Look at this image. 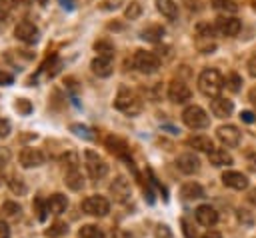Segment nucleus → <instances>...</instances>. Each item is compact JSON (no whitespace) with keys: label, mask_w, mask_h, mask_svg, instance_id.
Wrapping results in <instances>:
<instances>
[{"label":"nucleus","mask_w":256,"mask_h":238,"mask_svg":"<svg viewBox=\"0 0 256 238\" xmlns=\"http://www.w3.org/2000/svg\"><path fill=\"white\" fill-rule=\"evenodd\" d=\"M248 100H250V102H252V104L256 106V86H254V88H252V90L248 92Z\"/></svg>","instance_id":"45"},{"label":"nucleus","mask_w":256,"mask_h":238,"mask_svg":"<svg viewBox=\"0 0 256 238\" xmlns=\"http://www.w3.org/2000/svg\"><path fill=\"white\" fill-rule=\"evenodd\" d=\"M84 158H86V170H88V174H90L92 178H102V176H106L108 164H106L94 150H86V152H84Z\"/></svg>","instance_id":"6"},{"label":"nucleus","mask_w":256,"mask_h":238,"mask_svg":"<svg viewBox=\"0 0 256 238\" xmlns=\"http://www.w3.org/2000/svg\"><path fill=\"white\" fill-rule=\"evenodd\" d=\"M0 238H10V228L4 222H0Z\"/></svg>","instance_id":"41"},{"label":"nucleus","mask_w":256,"mask_h":238,"mask_svg":"<svg viewBox=\"0 0 256 238\" xmlns=\"http://www.w3.org/2000/svg\"><path fill=\"white\" fill-rule=\"evenodd\" d=\"M18 160H20V164H22L24 168H38V166L44 164L46 156H44V152L38 150V148H24V150L20 152Z\"/></svg>","instance_id":"11"},{"label":"nucleus","mask_w":256,"mask_h":238,"mask_svg":"<svg viewBox=\"0 0 256 238\" xmlns=\"http://www.w3.org/2000/svg\"><path fill=\"white\" fill-rule=\"evenodd\" d=\"M202 238H222V234L218 230H208V232L202 234Z\"/></svg>","instance_id":"43"},{"label":"nucleus","mask_w":256,"mask_h":238,"mask_svg":"<svg viewBox=\"0 0 256 238\" xmlns=\"http://www.w3.org/2000/svg\"><path fill=\"white\" fill-rule=\"evenodd\" d=\"M156 8L168 20H176L178 18V4L174 0H156Z\"/></svg>","instance_id":"21"},{"label":"nucleus","mask_w":256,"mask_h":238,"mask_svg":"<svg viewBox=\"0 0 256 238\" xmlns=\"http://www.w3.org/2000/svg\"><path fill=\"white\" fill-rule=\"evenodd\" d=\"M8 132H10V122L8 120H2L0 122V136H8Z\"/></svg>","instance_id":"40"},{"label":"nucleus","mask_w":256,"mask_h":238,"mask_svg":"<svg viewBox=\"0 0 256 238\" xmlns=\"http://www.w3.org/2000/svg\"><path fill=\"white\" fill-rule=\"evenodd\" d=\"M110 194L114 196V200H116V202H126V200L130 198V194H132L128 180H126L124 176L114 178V182L110 184Z\"/></svg>","instance_id":"14"},{"label":"nucleus","mask_w":256,"mask_h":238,"mask_svg":"<svg viewBox=\"0 0 256 238\" xmlns=\"http://www.w3.org/2000/svg\"><path fill=\"white\" fill-rule=\"evenodd\" d=\"M14 108H16L20 114H30V112H32V104H30L26 98H18V100L14 102Z\"/></svg>","instance_id":"33"},{"label":"nucleus","mask_w":256,"mask_h":238,"mask_svg":"<svg viewBox=\"0 0 256 238\" xmlns=\"http://www.w3.org/2000/svg\"><path fill=\"white\" fill-rule=\"evenodd\" d=\"M0 184H2V170H0Z\"/></svg>","instance_id":"49"},{"label":"nucleus","mask_w":256,"mask_h":238,"mask_svg":"<svg viewBox=\"0 0 256 238\" xmlns=\"http://www.w3.org/2000/svg\"><path fill=\"white\" fill-rule=\"evenodd\" d=\"M254 168H256V166H254Z\"/></svg>","instance_id":"50"},{"label":"nucleus","mask_w":256,"mask_h":238,"mask_svg":"<svg viewBox=\"0 0 256 238\" xmlns=\"http://www.w3.org/2000/svg\"><path fill=\"white\" fill-rule=\"evenodd\" d=\"M224 84H226V82H224L222 74H220L216 68H204V70L198 74V90H200L204 96H208L210 100L220 96Z\"/></svg>","instance_id":"1"},{"label":"nucleus","mask_w":256,"mask_h":238,"mask_svg":"<svg viewBox=\"0 0 256 238\" xmlns=\"http://www.w3.org/2000/svg\"><path fill=\"white\" fill-rule=\"evenodd\" d=\"M64 232H68V226L62 224V222H56V224L48 230V236H60V234H64Z\"/></svg>","instance_id":"35"},{"label":"nucleus","mask_w":256,"mask_h":238,"mask_svg":"<svg viewBox=\"0 0 256 238\" xmlns=\"http://www.w3.org/2000/svg\"><path fill=\"white\" fill-rule=\"evenodd\" d=\"M66 206H68V198H66L64 194H60V192L52 194V196L46 200V208H48V212H52V214H62V212L66 210Z\"/></svg>","instance_id":"20"},{"label":"nucleus","mask_w":256,"mask_h":238,"mask_svg":"<svg viewBox=\"0 0 256 238\" xmlns=\"http://www.w3.org/2000/svg\"><path fill=\"white\" fill-rule=\"evenodd\" d=\"M212 8L218 12H224V16L238 12V4L234 0H212Z\"/></svg>","instance_id":"26"},{"label":"nucleus","mask_w":256,"mask_h":238,"mask_svg":"<svg viewBox=\"0 0 256 238\" xmlns=\"http://www.w3.org/2000/svg\"><path fill=\"white\" fill-rule=\"evenodd\" d=\"M242 28V22L236 16H220L216 20V32L222 36H236Z\"/></svg>","instance_id":"9"},{"label":"nucleus","mask_w":256,"mask_h":238,"mask_svg":"<svg viewBox=\"0 0 256 238\" xmlns=\"http://www.w3.org/2000/svg\"><path fill=\"white\" fill-rule=\"evenodd\" d=\"M114 108L128 114V116H136L142 110V100L130 88H120L116 98H114Z\"/></svg>","instance_id":"2"},{"label":"nucleus","mask_w":256,"mask_h":238,"mask_svg":"<svg viewBox=\"0 0 256 238\" xmlns=\"http://www.w3.org/2000/svg\"><path fill=\"white\" fill-rule=\"evenodd\" d=\"M14 36H16L20 42H24V44H34V42L38 40V28H36L32 22L24 20V22H18V24H16Z\"/></svg>","instance_id":"10"},{"label":"nucleus","mask_w":256,"mask_h":238,"mask_svg":"<svg viewBox=\"0 0 256 238\" xmlns=\"http://www.w3.org/2000/svg\"><path fill=\"white\" fill-rule=\"evenodd\" d=\"M64 182H66V186H68L70 190H82V186H84V176H82V172H80L78 168H74V170H68V172H66Z\"/></svg>","instance_id":"23"},{"label":"nucleus","mask_w":256,"mask_h":238,"mask_svg":"<svg viewBox=\"0 0 256 238\" xmlns=\"http://www.w3.org/2000/svg\"><path fill=\"white\" fill-rule=\"evenodd\" d=\"M186 144L190 146V148H194V150H198V152H212L214 150V142L208 138V136H204V134H196V136H190L188 140H186Z\"/></svg>","instance_id":"18"},{"label":"nucleus","mask_w":256,"mask_h":238,"mask_svg":"<svg viewBox=\"0 0 256 238\" xmlns=\"http://www.w3.org/2000/svg\"><path fill=\"white\" fill-rule=\"evenodd\" d=\"M2 212L6 216H18L20 214V204L18 202H4L2 204Z\"/></svg>","instance_id":"32"},{"label":"nucleus","mask_w":256,"mask_h":238,"mask_svg":"<svg viewBox=\"0 0 256 238\" xmlns=\"http://www.w3.org/2000/svg\"><path fill=\"white\" fill-rule=\"evenodd\" d=\"M182 226H184V234H186V238H196V234L192 232V228L188 226V222H186V220H182Z\"/></svg>","instance_id":"42"},{"label":"nucleus","mask_w":256,"mask_h":238,"mask_svg":"<svg viewBox=\"0 0 256 238\" xmlns=\"http://www.w3.org/2000/svg\"><path fill=\"white\" fill-rule=\"evenodd\" d=\"M90 68H92V72H94L98 78H108V76L114 72L112 58H104V56H96V58L90 62Z\"/></svg>","instance_id":"17"},{"label":"nucleus","mask_w":256,"mask_h":238,"mask_svg":"<svg viewBox=\"0 0 256 238\" xmlns=\"http://www.w3.org/2000/svg\"><path fill=\"white\" fill-rule=\"evenodd\" d=\"M8 184H10V190H12L14 194H24V192H26V184H24V180L18 178V176H12V178L8 180Z\"/></svg>","instance_id":"30"},{"label":"nucleus","mask_w":256,"mask_h":238,"mask_svg":"<svg viewBox=\"0 0 256 238\" xmlns=\"http://www.w3.org/2000/svg\"><path fill=\"white\" fill-rule=\"evenodd\" d=\"M106 146L110 148V152H114V154H118V156H128V146H126V142L120 140V138H116V136H108V138H106Z\"/></svg>","instance_id":"25"},{"label":"nucleus","mask_w":256,"mask_h":238,"mask_svg":"<svg viewBox=\"0 0 256 238\" xmlns=\"http://www.w3.org/2000/svg\"><path fill=\"white\" fill-rule=\"evenodd\" d=\"M12 80H14V78H12V74L0 68V86H10V84H12Z\"/></svg>","instance_id":"37"},{"label":"nucleus","mask_w":256,"mask_h":238,"mask_svg":"<svg viewBox=\"0 0 256 238\" xmlns=\"http://www.w3.org/2000/svg\"><path fill=\"white\" fill-rule=\"evenodd\" d=\"M168 98L174 102V104H184L192 98V90L188 88L186 82L182 80H172L168 84Z\"/></svg>","instance_id":"8"},{"label":"nucleus","mask_w":256,"mask_h":238,"mask_svg":"<svg viewBox=\"0 0 256 238\" xmlns=\"http://www.w3.org/2000/svg\"><path fill=\"white\" fill-rule=\"evenodd\" d=\"M246 68H248V74L252 76V78H256V52L248 58V62H246Z\"/></svg>","instance_id":"36"},{"label":"nucleus","mask_w":256,"mask_h":238,"mask_svg":"<svg viewBox=\"0 0 256 238\" xmlns=\"http://www.w3.org/2000/svg\"><path fill=\"white\" fill-rule=\"evenodd\" d=\"M222 184L232 188V190H246L248 188V178L246 174L242 172H236V170H226L222 174Z\"/></svg>","instance_id":"13"},{"label":"nucleus","mask_w":256,"mask_h":238,"mask_svg":"<svg viewBox=\"0 0 256 238\" xmlns=\"http://www.w3.org/2000/svg\"><path fill=\"white\" fill-rule=\"evenodd\" d=\"M60 2H62V6H64V8H66V6H68V8H72V4H70V0H60Z\"/></svg>","instance_id":"47"},{"label":"nucleus","mask_w":256,"mask_h":238,"mask_svg":"<svg viewBox=\"0 0 256 238\" xmlns=\"http://www.w3.org/2000/svg\"><path fill=\"white\" fill-rule=\"evenodd\" d=\"M176 166L184 174H196L200 170V158L194 152H186V154H180L176 158Z\"/></svg>","instance_id":"12"},{"label":"nucleus","mask_w":256,"mask_h":238,"mask_svg":"<svg viewBox=\"0 0 256 238\" xmlns=\"http://www.w3.org/2000/svg\"><path fill=\"white\" fill-rule=\"evenodd\" d=\"M124 16H126V18H130V20L138 18V16H140V4H138V2H132V4L124 10Z\"/></svg>","instance_id":"34"},{"label":"nucleus","mask_w":256,"mask_h":238,"mask_svg":"<svg viewBox=\"0 0 256 238\" xmlns=\"http://www.w3.org/2000/svg\"><path fill=\"white\" fill-rule=\"evenodd\" d=\"M78 238H104V232L96 224H86L78 230Z\"/></svg>","instance_id":"27"},{"label":"nucleus","mask_w":256,"mask_h":238,"mask_svg":"<svg viewBox=\"0 0 256 238\" xmlns=\"http://www.w3.org/2000/svg\"><path fill=\"white\" fill-rule=\"evenodd\" d=\"M36 2H40V4H46V2H48V0H36Z\"/></svg>","instance_id":"48"},{"label":"nucleus","mask_w":256,"mask_h":238,"mask_svg":"<svg viewBox=\"0 0 256 238\" xmlns=\"http://www.w3.org/2000/svg\"><path fill=\"white\" fill-rule=\"evenodd\" d=\"M140 36H142L146 42H160L162 36H164V28L158 26V24H150V26H146V28L140 32Z\"/></svg>","instance_id":"24"},{"label":"nucleus","mask_w":256,"mask_h":238,"mask_svg":"<svg viewBox=\"0 0 256 238\" xmlns=\"http://www.w3.org/2000/svg\"><path fill=\"white\" fill-rule=\"evenodd\" d=\"M216 138L222 142L226 148H236L240 144V130L234 124H222L216 130Z\"/></svg>","instance_id":"7"},{"label":"nucleus","mask_w":256,"mask_h":238,"mask_svg":"<svg viewBox=\"0 0 256 238\" xmlns=\"http://www.w3.org/2000/svg\"><path fill=\"white\" fill-rule=\"evenodd\" d=\"M180 196H182L184 200H198V198L204 196V190H202V186H200L198 182H186V184L180 188Z\"/></svg>","instance_id":"22"},{"label":"nucleus","mask_w":256,"mask_h":238,"mask_svg":"<svg viewBox=\"0 0 256 238\" xmlns=\"http://www.w3.org/2000/svg\"><path fill=\"white\" fill-rule=\"evenodd\" d=\"M94 50L98 52V56H104V58H114V46L106 40H98L94 44Z\"/></svg>","instance_id":"28"},{"label":"nucleus","mask_w":256,"mask_h":238,"mask_svg":"<svg viewBox=\"0 0 256 238\" xmlns=\"http://www.w3.org/2000/svg\"><path fill=\"white\" fill-rule=\"evenodd\" d=\"M226 86L232 90V92H238L240 90V86H242V76H238L236 72H230L228 76H226Z\"/></svg>","instance_id":"29"},{"label":"nucleus","mask_w":256,"mask_h":238,"mask_svg":"<svg viewBox=\"0 0 256 238\" xmlns=\"http://www.w3.org/2000/svg\"><path fill=\"white\" fill-rule=\"evenodd\" d=\"M240 118H242L244 122H254V114H252V112H248V110H244V112L240 114Z\"/></svg>","instance_id":"44"},{"label":"nucleus","mask_w":256,"mask_h":238,"mask_svg":"<svg viewBox=\"0 0 256 238\" xmlns=\"http://www.w3.org/2000/svg\"><path fill=\"white\" fill-rule=\"evenodd\" d=\"M182 122L190 128V130H202V128H208L210 126V116L208 112L198 106V104H190L184 108L182 112Z\"/></svg>","instance_id":"3"},{"label":"nucleus","mask_w":256,"mask_h":238,"mask_svg":"<svg viewBox=\"0 0 256 238\" xmlns=\"http://www.w3.org/2000/svg\"><path fill=\"white\" fill-rule=\"evenodd\" d=\"M72 130H76V134H80V136H86V138H92V136L88 134V128H84V126H80V124H74V126H72Z\"/></svg>","instance_id":"39"},{"label":"nucleus","mask_w":256,"mask_h":238,"mask_svg":"<svg viewBox=\"0 0 256 238\" xmlns=\"http://www.w3.org/2000/svg\"><path fill=\"white\" fill-rule=\"evenodd\" d=\"M132 62H134V68L142 74H154L160 68V58L154 52H146V50H138Z\"/></svg>","instance_id":"4"},{"label":"nucleus","mask_w":256,"mask_h":238,"mask_svg":"<svg viewBox=\"0 0 256 238\" xmlns=\"http://www.w3.org/2000/svg\"><path fill=\"white\" fill-rule=\"evenodd\" d=\"M118 4H120V0H104L100 4V8L102 10H112V8H118Z\"/></svg>","instance_id":"38"},{"label":"nucleus","mask_w":256,"mask_h":238,"mask_svg":"<svg viewBox=\"0 0 256 238\" xmlns=\"http://www.w3.org/2000/svg\"><path fill=\"white\" fill-rule=\"evenodd\" d=\"M234 110V104L232 100L224 98V96H218V98H212L210 100V112L216 116V118H228Z\"/></svg>","instance_id":"15"},{"label":"nucleus","mask_w":256,"mask_h":238,"mask_svg":"<svg viewBox=\"0 0 256 238\" xmlns=\"http://www.w3.org/2000/svg\"><path fill=\"white\" fill-rule=\"evenodd\" d=\"M194 216H196L198 224H202V226H214V224L218 222V212H216V208L210 206V204L198 206V208L194 210Z\"/></svg>","instance_id":"16"},{"label":"nucleus","mask_w":256,"mask_h":238,"mask_svg":"<svg viewBox=\"0 0 256 238\" xmlns=\"http://www.w3.org/2000/svg\"><path fill=\"white\" fill-rule=\"evenodd\" d=\"M248 200H250V202H252V204L256 206V188H254V190H252V192L248 194Z\"/></svg>","instance_id":"46"},{"label":"nucleus","mask_w":256,"mask_h":238,"mask_svg":"<svg viewBox=\"0 0 256 238\" xmlns=\"http://www.w3.org/2000/svg\"><path fill=\"white\" fill-rule=\"evenodd\" d=\"M82 210L90 216H106L110 212V202L100 194H92L82 200Z\"/></svg>","instance_id":"5"},{"label":"nucleus","mask_w":256,"mask_h":238,"mask_svg":"<svg viewBox=\"0 0 256 238\" xmlns=\"http://www.w3.org/2000/svg\"><path fill=\"white\" fill-rule=\"evenodd\" d=\"M62 162H64V166H68V170H74V168H78V156L74 154V152H66L62 158H60Z\"/></svg>","instance_id":"31"},{"label":"nucleus","mask_w":256,"mask_h":238,"mask_svg":"<svg viewBox=\"0 0 256 238\" xmlns=\"http://www.w3.org/2000/svg\"><path fill=\"white\" fill-rule=\"evenodd\" d=\"M208 160H210L212 166H218V168H222V166H230V164L234 162L232 156H230V152H226L224 148H214V150L208 154Z\"/></svg>","instance_id":"19"}]
</instances>
